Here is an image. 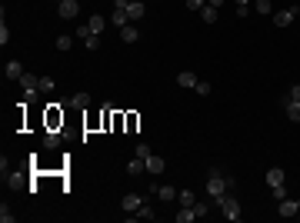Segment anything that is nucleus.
<instances>
[{
	"label": "nucleus",
	"mask_w": 300,
	"mask_h": 223,
	"mask_svg": "<svg viewBox=\"0 0 300 223\" xmlns=\"http://www.w3.org/2000/svg\"><path fill=\"white\" fill-rule=\"evenodd\" d=\"M234 186H237V180L230 177V173H224L220 167H210L207 170V197L217 203L220 197H227V193H234Z\"/></svg>",
	"instance_id": "f257e3e1"
},
{
	"label": "nucleus",
	"mask_w": 300,
	"mask_h": 223,
	"mask_svg": "<svg viewBox=\"0 0 300 223\" xmlns=\"http://www.w3.org/2000/svg\"><path fill=\"white\" fill-rule=\"evenodd\" d=\"M217 206H220V213H224V217H227L230 223H237L240 217H244V213H240V200H237L234 193H227V197H220V200H217Z\"/></svg>",
	"instance_id": "f03ea898"
},
{
	"label": "nucleus",
	"mask_w": 300,
	"mask_h": 223,
	"mask_svg": "<svg viewBox=\"0 0 300 223\" xmlns=\"http://www.w3.org/2000/svg\"><path fill=\"white\" fill-rule=\"evenodd\" d=\"M297 14H300L297 3H294V7H283L280 14H274V27H290V23L297 20Z\"/></svg>",
	"instance_id": "7ed1b4c3"
},
{
	"label": "nucleus",
	"mask_w": 300,
	"mask_h": 223,
	"mask_svg": "<svg viewBox=\"0 0 300 223\" xmlns=\"http://www.w3.org/2000/svg\"><path fill=\"white\" fill-rule=\"evenodd\" d=\"M57 14L64 20H74L77 14H80V3H77V0H57Z\"/></svg>",
	"instance_id": "20e7f679"
},
{
	"label": "nucleus",
	"mask_w": 300,
	"mask_h": 223,
	"mask_svg": "<svg viewBox=\"0 0 300 223\" xmlns=\"http://www.w3.org/2000/svg\"><path fill=\"white\" fill-rule=\"evenodd\" d=\"M144 203H147V200H144V193H124V200H120V206H124L127 213H137Z\"/></svg>",
	"instance_id": "39448f33"
},
{
	"label": "nucleus",
	"mask_w": 300,
	"mask_h": 223,
	"mask_svg": "<svg viewBox=\"0 0 300 223\" xmlns=\"http://www.w3.org/2000/svg\"><path fill=\"white\" fill-rule=\"evenodd\" d=\"M127 17H130V23L144 20L147 17V3H144V0H130V3H127Z\"/></svg>",
	"instance_id": "423d86ee"
},
{
	"label": "nucleus",
	"mask_w": 300,
	"mask_h": 223,
	"mask_svg": "<svg viewBox=\"0 0 300 223\" xmlns=\"http://www.w3.org/2000/svg\"><path fill=\"white\" fill-rule=\"evenodd\" d=\"M77 37L87 43V50H100V34H90V30H87V23H84V27H77Z\"/></svg>",
	"instance_id": "0eeeda50"
},
{
	"label": "nucleus",
	"mask_w": 300,
	"mask_h": 223,
	"mask_svg": "<svg viewBox=\"0 0 300 223\" xmlns=\"http://www.w3.org/2000/svg\"><path fill=\"white\" fill-rule=\"evenodd\" d=\"M277 213H280V217H294V213H300V200H290V197L277 200Z\"/></svg>",
	"instance_id": "6e6552de"
},
{
	"label": "nucleus",
	"mask_w": 300,
	"mask_h": 223,
	"mask_svg": "<svg viewBox=\"0 0 300 223\" xmlns=\"http://www.w3.org/2000/svg\"><path fill=\"white\" fill-rule=\"evenodd\" d=\"M23 74H27V70H23L20 60H7V63H3V77H7V80H20Z\"/></svg>",
	"instance_id": "1a4fd4ad"
},
{
	"label": "nucleus",
	"mask_w": 300,
	"mask_h": 223,
	"mask_svg": "<svg viewBox=\"0 0 300 223\" xmlns=\"http://www.w3.org/2000/svg\"><path fill=\"white\" fill-rule=\"evenodd\" d=\"M164 167H167V160H164V157H157V153H150V157H147V173H150V177H160Z\"/></svg>",
	"instance_id": "9d476101"
},
{
	"label": "nucleus",
	"mask_w": 300,
	"mask_h": 223,
	"mask_svg": "<svg viewBox=\"0 0 300 223\" xmlns=\"http://www.w3.org/2000/svg\"><path fill=\"white\" fill-rule=\"evenodd\" d=\"M263 180H267V186H277V183H287V173H283V167H270Z\"/></svg>",
	"instance_id": "9b49d317"
},
{
	"label": "nucleus",
	"mask_w": 300,
	"mask_h": 223,
	"mask_svg": "<svg viewBox=\"0 0 300 223\" xmlns=\"http://www.w3.org/2000/svg\"><path fill=\"white\" fill-rule=\"evenodd\" d=\"M283 113H287V120H294V123H300V100H287V103H280Z\"/></svg>",
	"instance_id": "f8f14e48"
},
{
	"label": "nucleus",
	"mask_w": 300,
	"mask_h": 223,
	"mask_svg": "<svg viewBox=\"0 0 300 223\" xmlns=\"http://www.w3.org/2000/svg\"><path fill=\"white\" fill-rule=\"evenodd\" d=\"M87 30H90V34H104V30H107V17L94 14V17L87 20Z\"/></svg>",
	"instance_id": "ddd939ff"
},
{
	"label": "nucleus",
	"mask_w": 300,
	"mask_h": 223,
	"mask_svg": "<svg viewBox=\"0 0 300 223\" xmlns=\"http://www.w3.org/2000/svg\"><path fill=\"white\" fill-rule=\"evenodd\" d=\"M177 87H184V90H193V87H197V77L190 74V70H180V74H177Z\"/></svg>",
	"instance_id": "4468645a"
},
{
	"label": "nucleus",
	"mask_w": 300,
	"mask_h": 223,
	"mask_svg": "<svg viewBox=\"0 0 300 223\" xmlns=\"http://www.w3.org/2000/svg\"><path fill=\"white\" fill-rule=\"evenodd\" d=\"M67 107H77V110L90 107V93H74V97H67Z\"/></svg>",
	"instance_id": "2eb2a0df"
},
{
	"label": "nucleus",
	"mask_w": 300,
	"mask_h": 223,
	"mask_svg": "<svg viewBox=\"0 0 300 223\" xmlns=\"http://www.w3.org/2000/svg\"><path fill=\"white\" fill-rule=\"evenodd\" d=\"M120 40H124V43H137V40H140V30H137L133 23H127V27H120Z\"/></svg>",
	"instance_id": "dca6fc26"
},
{
	"label": "nucleus",
	"mask_w": 300,
	"mask_h": 223,
	"mask_svg": "<svg viewBox=\"0 0 300 223\" xmlns=\"http://www.w3.org/2000/svg\"><path fill=\"white\" fill-rule=\"evenodd\" d=\"M177 193H180V190H173V186H167V183H157V197H160L164 203H170V200H177Z\"/></svg>",
	"instance_id": "f3484780"
},
{
	"label": "nucleus",
	"mask_w": 300,
	"mask_h": 223,
	"mask_svg": "<svg viewBox=\"0 0 300 223\" xmlns=\"http://www.w3.org/2000/svg\"><path fill=\"white\" fill-rule=\"evenodd\" d=\"M217 17H220V10H217V7H210V3L200 10V20H204V23H217Z\"/></svg>",
	"instance_id": "a211bd4d"
},
{
	"label": "nucleus",
	"mask_w": 300,
	"mask_h": 223,
	"mask_svg": "<svg viewBox=\"0 0 300 223\" xmlns=\"http://www.w3.org/2000/svg\"><path fill=\"white\" fill-rule=\"evenodd\" d=\"M60 137H64V133H60V130H50V133H43V147H47V150L60 147Z\"/></svg>",
	"instance_id": "6ab92c4d"
},
{
	"label": "nucleus",
	"mask_w": 300,
	"mask_h": 223,
	"mask_svg": "<svg viewBox=\"0 0 300 223\" xmlns=\"http://www.w3.org/2000/svg\"><path fill=\"white\" fill-rule=\"evenodd\" d=\"M144 170H147V160H140V157H137V160H130V163H127V173H130V177H140Z\"/></svg>",
	"instance_id": "aec40b11"
},
{
	"label": "nucleus",
	"mask_w": 300,
	"mask_h": 223,
	"mask_svg": "<svg viewBox=\"0 0 300 223\" xmlns=\"http://www.w3.org/2000/svg\"><path fill=\"white\" fill-rule=\"evenodd\" d=\"M70 47H74V37H70V34H60V37H57V50H60V54H67Z\"/></svg>",
	"instance_id": "412c9836"
},
{
	"label": "nucleus",
	"mask_w": 300,
	"mask_h": 223,
	"mask_svg": "<svg viewBox=\"0 0 300 223\" xmlns=\"http://www.w3.org/2000/svg\"><path fill=\"white\" fill-rule=\"evenodd\" d=\"M20 183H23V173H20V170H10V173H7V186H10V190H17Z\"/></svg>",
	"instance_id": "4be33fe9"
},
{
	"label": "nucleus",
	"mask_w": 300,
	"mask_h": 223,
	"mask_svg": "<svg viewBox=\"0 0 300 223\" xmlns=\"http://www.w3.org/2000/svg\"><path fill=\"white\" fill-rule=\"evenodd\" d=\"M177 203L180 206H193L197 203V200H193V190H180V193H177Z\"/></svg>",
	"instance_id": "5701e85b"
},
{
	"label": "nucleus",
	"mask_w": 300,
	"mask_h": 223,
	"mask_svg": "<svg viewBox=\"0 0 300 223\" xmlns=\"http://www.w3.org/2000/svg\"><path fill=\"white\" fill-rule=\"evenodd\" d=\"M190 220H197L193 206H180V213H177V223H190Z\"/></svg>",
	"instance_id": "b1692460"
},
{
	"label": "nucleus",
	"mask_w": 300,
	"mask_h": 223,
	"mask_svg": "<svg viewBox=\"0 0 300 223\" xmlns=\"http://www.w3.org/2000/svg\"><path fill=\"white\" fill-rule=\"evenodd\" d=\"M127 23H130L127 10H117V7H113V27H127Z\"/></svg>",
	"instance_id": "393cba45"
},
{
	"label": "nucleus",
	"mask_w": 300,
	"mask_h": 223,
	"mask_svg": "<svg viewBox=\"0 0 300 223\" xmlns=\"http://www.w3.org/2000/svg\"><path fill=\"white\" fill-rule=\"evenodd\" d=\"M14 220H17V213H14L7 203H0V223H14Z\"/></svg>",
	"instance_id": "a878e982"
},
{
	"label": "nucleus",
	"mask_w": 300,
	"mask_h": 223,
	"mask_svg": "<svg viewBox=\"0 0 300 223\" xmlns=\"http://www.w3.org/2000/svg\"><path fill=\"white\" fill-rule=\"evenodd\" d=\"M54 87H57L54 77H40V93H54Z\"/></svg>",
	"instance_id": "bb28decb"
},
{
	"label": "nucleus",
	"mask_w": 300,
	"mask_h": 223,
	"mask_svg": "<svg viewBox=\"0 0 300 223\" xmlns=\"http://www.w3.org/2000/svg\"><path fill=\"white\" fill-rule=\"evenodd\" d=\"M210 203H214V200H210ZM210 203H207V200H197V203H193V213H197V217H207V213H210Z\"/></svg>",
	"instance_id": "cd10ccee"
},
{
	"label": "nucleus",
	"mask_w": 300,
	"mask_h": 223,
	"mask_svg": "<svg viewBox=\"0 0 300 223\" xmlns=\"http://www.w3.org/2000/svg\"><path fill=\"white\" fill-rule=\"evenodd\" d=\"M287 100H300V83H294V87L280 97V103H287Z\"/></svg>",
	"instance_id": "c85d7f7f"
},
{
	"label": "nucleus",
	"mask_w": 300,
	"mask_h": 223,
	"mask_svg": "<svg viewBox=\"0 0 300 223\" xmlns=\"http://www.w3.org/2000/svg\"><path fill=\"white\" fill-rule=\"evenodd\" d=\"M254 10H257V14H270L274 3H270V0H254Z\"/></svg>",
	"instance_id": "c756f323"
},
{
	"label": "nucleus",
	"mask_w": 300,
	"mask_h": 223,
	"mask_svg": "<svg viewBox=\"0 0 300 223\" xmlns=\"http://www.w3.org/2000/svg\"><path fill=\"white\" fill-rule=\"evenodd\" d=\"M137 217H140V220H153V217H157V213H153V206H140V210H137Z\"/></svg>",
	"instance_id": "7c9ffc66"
},
{
	"label": "nucleus",
	"mask_w": 300,
	"mask_h": 223,
	"mask_svg": "<svg viewBox=\"0 0 300 223\" xmlns=\"http://www.w3.org/2000/svg\"><path fill=\"white\" fill-rule=\"evenodd\" d=\"M184 3H187V10H193V14H200L207 7V0H184Z\"/></svg>",
	"instance_id": "2f4dec72"
},
{
	"label": "nucleus",
	"mask_w": 300,
	"mask_h": 223,
	"mask_svg": "<svg viewBox=\"0 0 300 223\" xmlns=\"http://www.w3.org/2000/svg\"><path fill=\"white\" fill-rule=\"evenodd\" d=\"M193 90L200 93V97H207V93H210V83H207V80H197V87H193Z\"/></svg>",
	"instance_id": "473e14b6"
},
{
	"label": "nucleus",
	"mask_w": 300,
	"mask_h": 223,
	"mask_svg": "<svg viewBox=\"0 0 300 223\" xmlns=\"http://www.w3.org/2000/svg\"><path fill=\"white\" fill-rule=\"evenodd\" d=\"M150 153H153V150H150V147H147V143H140V147H137V157H140V160H147Z\"/></svg>",
	"instance_id": "72a5a7b5"
},
{
	"label": "nucleus",
	"mask_w": 300,
	"mask_h": 223,
	"mask_svg": "<svg viewBox=\"0 0 300 223\" xmlns=\"http://www.w3.org/2000/svg\"><path fill=\"white\" fill-rule=\"evenodd\" d=\"M270 190H274V197H277V200H283V197H287V186H283V183H277V186H270Z\"/></svg>",
	"instance_id": "f704fd0d"
},
{
	"label": "nucleus",
	"mask_w": 300,
	"mask_h": 223,
	"mask_svg": "<svg viewBox=\"0 0 300 223\" xmlns=\"http://www.w3.org/2000/svg\"><path fill=\"white\" fill-rule=\"evenodd\" d=\"M7 40H10V27H7V23H3V27H0V43H3V47H7Z\"/></svg>",
	"instance_id": "c9c22d12"
},
{
	"label": "nucleus",
	"mask_w": 300,
	"mask_h": 223,
	"mask_svg": "<svg viewBox=\"0 0 300 223\" xmlns=\"http://www.w3.org/2000/svg\"><path fill=\"white\" fill-rule=\"evenodd\" d=\"M0 173H3V180H7V173H10V163H7V157H0Z\"/></svg>",
	"instance_id": "e433bc0d"
},
{
	"label": "nucleus",
	"mask_w": 300,
	"mask_h": 223,
	"mask_svg": "<svg viewBox=\"0 0 300 223\" xmlns=\"http://www.w3.org/2000/svg\"><path fill=\"white\" fill-rule=\"evenodd\" d=\"M207 3H210V7H217V10H220V3H224V0H207Z\"/></svg>",
	"instance_id": "4c0bfd02"
},
{
	"label": "nucleus",
	"mask_w": 300,
	"mask_h": 223,
	"mask_svg": "<svg viewBox=\"0 0 300 223\" xmlns=\"http://www.w3.org/2000/svg\"><path fill=\"white\" fill-rule=\"evenodd\" d=\"M234 3H237V7H240V3H250V0H234Z\"/></svg>",
	"instance_id": "58836bf2"
}]
</instances>
